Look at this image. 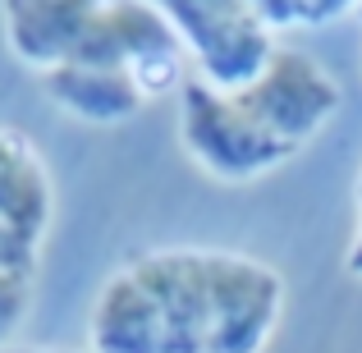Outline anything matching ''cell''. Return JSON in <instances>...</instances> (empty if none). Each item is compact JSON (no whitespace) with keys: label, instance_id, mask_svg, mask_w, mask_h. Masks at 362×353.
<instances>
[{"label":"cell","instance_id":"cell-3","mask_svg":"<svg viewBox=\"0 0 362 353\" xmlns=\"http://www.w3.org/2000/svg\"><path fill=\"white\" fill-rule=\"evenodd\" d=\"M179 33L193 74L211 88H243L275 55V28L257 0H151Z\"/></svg>","mask_w":362,"mask_h":353},{"label":"cell","instance_id":"cell-9","mask_svg":"<svg viewBox=\"0 0 362 353\" xmlns=\"http://www.w3.org/2000/svg\"><path fill=\"white\" fill-rule=\"evenodd\" d=\"M28 303H33V275L0 266V349L14 345L18 326L28 317Z\"/></svg>","mask_w":362,"mask_h":353},{"label":"cell","instance_id":"cell-1","mask_svg":"<svg viewBox=\"0 0 362 353\" xmlns=\"http://www.w3.org/2000/svg\"><path fill=\"white\" fill-rule=\"evenodd\" d=\"M284 312V280L230 248H151L101 280L88 353H262Z\"/></svg>","mask_w":362,"mask_h":353},{"label":"cell","instance_id":"cell-12","mask_svg":"<svg viewBox=\"0 0 362 353\" xmlns=\"http://www.w3.org/2000/svg\"><path fill=\"white\" fill-rule=\"evenodd\" d=\"M354 202H358V225H354V238H349V253H344V271L362 280V175H358V188H354Z\"/></svg>","mask_w":362,"mask_h":353},{"label":"cell","instance_id":"cell-6","mask_svg":"<svg viewBox=\"0 0 362 353\" xmlns=\"http://www.w3.org/2000/svg\"><path fill=\"white\" fill-rule=\"evenodd\" d=\"M55 216V188L46 161L18 129H0V266L37 275L46 230Z\"/></svg>","mask_w":362,"mask_h":353},{"label":"cell","instance_id":"cell-5","mask_svg":"<svg viewBox=\"0 0 362 353\" xmlns=\"http://www.w3.org/2000/svg\"><path fill=\"white\" fill-rule=\"evenodd\" d=\"M179 142H184L188 161L202 175L225 179V184H243V179H262L271 170L289 166L262 133L252 129L234 97L225 88H211L206 79L188 74L179 88Z\"/></svg>","mask_w":362,"mask_h":353},{"label":"cell","instance_id":"cell-8","mask_svg":"<svg viewBox=\"0 0 362 353\" xmlns=\"http://www.w3.org/2000/svg\"><path fill=\"white\" fill-rule=\"evenodd\" d=\"M46 97L64 110V115L83 120V124H124L147 106V92L119 69L106 64H83V60H64L60 69L42 74Z\"/></svg>","mask_w":362,"mask_h":353},{"label":"cell","instance_id":"cell-11","mask_svg":"<svg viewBox=\"0 0 362 353\" xmlns=\"http://www.w3.org/2000/svg\"><path fill=\"white\" fill-rule=\"evenodd\" d=\"M308 9V28H326V23H339L344 14L362 9V0H303Z\"/></svg>","mask_w":362,"mask_h":353},{"label":"cell","instance_id":"cell-7","mask_svg":"<svg viewBox=\"0 0 362 353\" xmlns=\"http://www.w3.org/2000/svg\"><path fill=\"white\" fill-rule=\"evenodd\" d=\"M106 0H0L5 46L23 69L51 74L78 51Z\"/></svg>","mask_w":362,"mask_h":353},{"label":"cell","instance_id":"cell-10","mask_svg":"<svg viewBox=\"0 0 362 353\" xmlns=\"http://www.w3.org/2000/svg\"><path fill=\"white\" fill-rule=\"evenodd\" d=\"M257 9L266 14V23L280 33V28H308V9L303 0H257Z\"/></svg>","mask_w":362,"mask_h":353},{"label":"cell","instance_id":"cell-4","mask_svg":"<svg viewBox=\"0 0 362 353\" xmlns=\"http://www.w3.org/2000/svg\"><path fill=\"white\" fill-rule=\"evenodd\" d=\"M69 60L129 74L147 92V101L179 92L184 79L193 74V60H188L179 33L165 23V14L151 0H106V9L97 14V23L88 28V37Z\"/></svg>","mask_w":362,"mask_h":353},{"label":"cell","instance_id":"cell-2","mask_svg":"<svg viewBox=\"0 0 362 353\" xmlns=\"http://www.w3.org/2000/svg\"><path fill=\"white\" fill-rule=\"evenodd\" d=\"M239 106V115L280 151L293 161L321 129L330 124L339 106H344V88L339 79L308 51L293 46H275V55L262 64L257 79L243 88H225Z\"/></svg>","mask_w":362,"mask_h":353},{"label":"cell","instance_id":"cell-13","mask_svg":"<svg viewBox=\"0 0 362 353\" xmlns=\"http://www.w3.org/2000/svg\"><path fill=\"white\" fill-rule=\"evenodd\" d=\"M0 353H69V349H42V345H9Z\"/></svg>","mask_w":362,"mask_h":353}]
</instances>
